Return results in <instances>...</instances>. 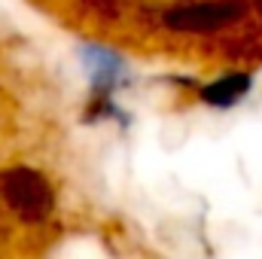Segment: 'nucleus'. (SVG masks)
<instances>
[{"instance_id": "1", "label": "nucleus", "mask_w": 262, "mask_h": 259, "mask_svg": "<svg viewBox=\"0 0 262 259\" xmlns=\"http://www.w3.org/2000/svg\"><path fill=\"white\" fill-rule=\"evenodd\" d=\"M0 198L12 217H18L21 223H31V226L49 220L55 210V192H52L49 180L40 171L25 168V165H15L0 174Z\"/></svg>"}, {"instance_id": "2", "label": "nucleus", "mask_w": 262, "mask_h": 259, "mask_svg": "<svg viewBox=\"0 0 262 259\" xmlns=\"http://www.w3.org/2000/svg\"><path fill=\"white\" fill-rule=\"evenodd\" d=\"M244 15V3L238 0H207V3H183L165 12V25L174 31L210 34Z\"/></svg>"}, {"instance_id": "3", "label": "nucleus", "mask_w": 262, "mask_h": 259, "mask_svg": "<svg viewBox=\"0 0 262 259\" xmlns=\"http://www.w3.org/2000/svg\"><path fill=\"white\" fill-rule=\"evenodd\" d=\"M82 58H85L89 73H92V89H95V95H110L113 85L119 82L122 70H125L122 58H119L116 52H110V49H101V46H85V49H82Z\"/></svg>"}, {"instance_id": "4", "label": "nucleus", "mask_w": 262, "mask_h": 259, "mask_svg": "<svg viewBox=\"0 0 262 259\" xmlns=\"http://www.w3.org/2000/svg\"><path fill=\"white\" fill-rule=\"evenodd\" d=\"M250 89H253V76H250V73H226V76H220V79L201 85L198 95H201L204 104L220 107V110H229V107H235Z\"/></svg>"}]
</instances>
